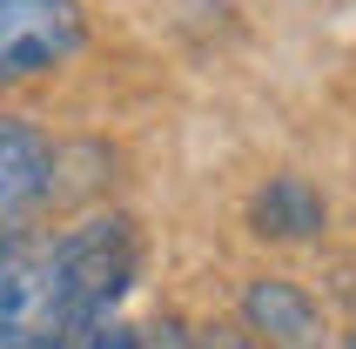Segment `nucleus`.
Here are the masks:
<instances>
[{"instance_id": "f257e3e1", "label": "nucleus", "mask_w": 356, "mask_h": 349, "mask_svg": "<svg viewBox=\"0 0 356 349\" xmlns=\"http://www.w3.org/2000/svg\"><path fill=\"white\" fill-rule=\"evenodd\" d=\"M135 275V222L88 215L74 229L0 242V349H74L108 323Z\"/></svg>"}, {"instance_id": "f03ea898", "label": "nucleus", "mask_w": 356, "mask_h": 349, "mask_svg": "<svg viewBox=\"0 0 356 349\" xmlns=\"http://www.w3.org/2000/svg\"><path fill=\"white\" fill-rule=\"evenodd\" d=\"M88 14L81 0H0V88L34 74H54L81 54Z\"/></svg>"}, {"instance_id": "7ed1b4c3", "label": "nucleus", "mask_w": 356, "mask_h": 349, "mask_svg": "<svg viewBox=\"0 0 356 349\" xmlns=\"http://www.w3.org/2000/svg\"><path fill=\"white\" fill-rule=\"evenodd\" d=\"M54 195V148L34 121L0 115V242L20 235V222Z\"/></svg>"}, {"instance_id": "20e7f679", "label": "nucleus", "mask_w": 356, "mask_h": 349, "mask_svg": "<svg viewBox=\"0 0 356 349\" xmlns=\"http://www.w3.org/2000/svg\"><path fill=\"white\" fill-rule=\"evenodd\" d=\"M249 222H256V235H276V242H302V235L323 229V202L316 188L302 181V174H276L269 188L249 202Z\"/></svg>"}, {"instance_id": "39448f33", "label": "nucleus", "mask_w": 356, "mask_h": 349, "mask_svg": "<svg viewBox=\"0 0 356 349\" xmlns=\"http://www.w3.org/2000/svg\"><path fill=\"white\" fill-rule=\"evenodd\" d=\"M242 316H249V330H256V336L289 343V349H302L309 336H316V302H309V295H296L289 282H276V275H262L256 289H249Z\"/></svg>"}, {"instance_id": "423d86ee", "label": "nucleus", "mask_w": 356, "mask_h": 349, "mask_svg": "<svg viewBox=\"0 0 356 349\" xmlns=\"http://www.w3.org/2000/svg\"><path fill=\"white\" fill-rule=\"evenodd\" d=\"M81 349H141V343H135V330H121V323H101V330L88 336Z\"/></svg>"}, {"instance_id": "0eeeda50", "label": "nucleus", "mask_w": 356, "mask_h": 349, "mask_svg": "<svg viewBox=\"0 0 356 349\" xmlns=\"http://www.w3.org/2000/svg\"><path fill=\"white\" fill-rule=\"evenodd\" d=\"M216 349H256V343H249V336H229V343H216Z\"/></svg>"}, {"instance_id": "6e6552de", "label": "nucleus", "mask_w": 356, "mask_h": 349, "mask_svg": "<svg viewBox=\"0 0 356 349\" xmlns=\"http://www.w3.org/2000/svg\"><path fill=\"white\" fill-rule=\"evenodd\" d=\"M350 349H356V336H350Z\"/></svg>"}]
</instances>
